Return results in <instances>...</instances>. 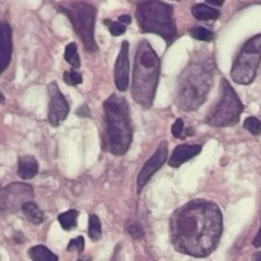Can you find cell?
Returning a JSON list of instances; mask_svg holds the SVG:
<instances>
[{
  "label": "cell",
  "instance_id": "obj_29",
  "mask_svg": "<svg viewBox=\"0 0 261 261\" xmlns=\"http://www.w3.org/2000/svg\"><path fill=\"white\" fill-rule=\"evenodd\" d=\"M252 245H254L255 247H261V226L259 232H257V234L255 236L254 241H252Z\"/></svg>",
  "mask_w": 261,
  "mask_h": 261
},
{
  "label": "cell",
  "instance_id": "obj_10",
  "mask_svg": "<svg viewBox=\"0 0 261 261\" xmlns=\"http://www.w3.org/2000/svg\"><path fill=\"white\" fill-rule=\"evenodd\" d=\"M168 149H167V143L162 142L157 147L155 152L153 153L152 157L145 162V165L143 166V168L140 170L139 175H138V193L143 190L145 185L148 184V181L152 178V176L160 170L163 166V163L167 160Z\"/></svg>",
  "mask_w": 261,
  "mask_h": 261
},
{
  "label": "cell",
  "instance_id": "obj_18",
  "mask_svg": "<svg viewBox=\"0 0 261 261\" xmlns=\"http://www.w3.org/2000/svg\"><path fill=\"white\" fill-rule=\"evenodd\" d=\"M79 212L75 209H70V211L65 212V213L59 214L58 221L61 224L64 231H71L76 227V219H78Z\"/></svg>",
  "mask_w": 261,
  "mask_h": 261
},
{
  "label": "cell",
  "instance_id": "obj_5",
  "mask_svg": "<svg viewBox=\"0 0 261 261\" xmlns=\"http://www.w3.org/2000/svg\"><path fill=\"white\" fill-rule=\"evenodd\" d=\"M135 14L142 32L161 36L167 43L173 42L177 37V28L171 5L161 0H147L138 5Z\"/></svg>",
  "mask_w": 261,
  "mask_h": 261
},
{
  "label": "cell",
  "instance_id": "obj_11",
  "mask_svg": "<svg viewBox=\"0 0 261 261\" xmlns=\"http://www.w3.org/2000/svg\"><path fill=\"white\" fill-rule=\"evenodd\" d=\"M114 78L116 88L125 92L129 87V42L122 41L121 48L115 63Z\"/></svg>",
  "mask_w": 261,
  "mask_h": 261
},
{
  "label": "cell",
  "instance_id": "obj_20",
  "mask_svg": "<svg viewBox=\"0 0 261 261\" xmlns=\"http://www.w3.org/2000/svg\"><path fill=\"white\" fill-rule=\"evenodd\" d=\"M88 234L91 237L92 241H98L102 237V226L101 221L96 214H91L89 216V223H88Z\"/></svg>",
  "mask_w": 261,
  "mask_h": 261
},
{
  "label": "cell",
  "instance_id": "obj_19",
  "mask_svg": "<svg viewBox=\"0 0 261 261\" xmlns=\"http://www.w3.org/2000/svg\"><path fill=\"white\" fill-rule=\"evenodd\" d=\"M64 58H65L66 63H69L71 66H73V69H78L79 66H81V59H79L76 43L71 42V43H68V45H66Z\"/></svg>",
  "mask_w": 261,
  "mask_h": 261
},
{
  "label": "cell",
  "instance_id": "obj_22",
  "mask_svg": "<svg viewBox=\"0 0 261 261\" xmlns=\"http://www.w3.org/2000/svg\"><path fill=\"white\" fill-rule=\"evenodd\" d=\"M103 23L107 25V28H109L110 33H111L112 36H121L124 35L125 31H126V24L121 23L120 20L114 22V20L111 19H105Z\"/></svg>",
  "mask_w": 261,
  "mask_h": 261
},
{
  "label": "cell",
  "instance_id": "obj_24",
  "mask_svg": "<svg viewBox=\"0 0 261 261\" xmlns=\"http://www.w3.org/2000/svg\"><path fill=\"white\" fill-rule=\"evenodd\" d=\"M126 231L134 240H142L144 237V229L138 222L130 221L126 224Z\"/></svg>",
  "mask_w": 261,
  "mask_h": 261
},
{
  "label": "cell",
  "instance_id": "obj_21",
  "mask_svg": "<svg viewBox=\"0 0 261 261\" xmlns=\"http://www.w3.org/2000/svg\"><path fill=\"white\" fill-rule=\"evenodd\" d=\"M191 37H194L195 40L204 41V42H211L214 38L213 31L208 30L205 27H194L190 30Z\"/></svg>",
  "mask_w": 261,
  "mask_h": 261
},
{
  "label": "cell",
  "instance_id": "obj_33",
  "mask_svg": "<svg viewBox=\"0 0 261 261\" xmlns=\"http://www.w3.org/2000/svg\"><path fill=\"white\" fill-rule=\"evenodd\" d=\"M5 101V98H4V94L2 93V92H0V103H3V102Z\"/></svg>",
  "mask_w": 261,
  "mask_h": 261
},
{
  "label": "cell",
  "instance_id": "obj_27",
  "mask_svg": "<svg viewBox=\"0 0 261 261\" xmlns=\"http://www.w3.org/2000/svg\"><path fill=\"white\" fill-rule=\"evenodd\" d=\"M68 251H76V252H82L84 250V239L82 236L75 237V239L71 240L69 242L68 247H66Z\"/></svg>",
  "mask_w": 261,
  "mask_h": 261
},
{
  "label": "cell",
  "instance_id": "obj_6",
  "mask_svg": "<svg viewBox=\"0 0 261 261\" xmlns=\"http://www.w3.org/2000/svg\"><path fill=\"white\" fill-rule=\"evenodd\" d=\"M244 105L226 78L221 81V98L208 112L206 124L214 127H227L239 124Z\"/></svg>",
  "mask_w": 261,
  "mask_h": 261
},
{
  "label": "cell",
  "instance_id": "obj_3",
  "mask_svg": "<svg viewBox=\"0 0 261 261\" xmlns=\"http://www.w3.org/2000/svg\"><path fill=\"white\" fill-rule=\"evenodd\" d=\"M103 109V148L115 155H124L133 142V126L127 101L114 93L105 101Z\"/></svg>",
  "mask_w": 261,
  "mask_h": 261
},
{
  "label": "cell",
  "instance_id": "obj_9",
  "mask_svg": "<svg viewBox=\"0 0 261 261\" xmlns=\"http://www.w3.org/2000/svg\"><path fill=\"white\" fill-rule=\"evenodd\" d=\"M48 93V115L47 120L53 126H59L61 122L65 121L68 116L70 107H69L68 101L59 89L56 82H51L47 86Z\"/></svg>",
  "mask_w": 261,
  "mask_h": 261
},
{
  "label": "cell",
  "instance_id": "obj_31",
  "mask_svg": "<svg viewBox=\"0 0 261 261\" xmlns=\"http://www.w3.org/2000/svg\"><path fill=\"white\" fill-rule=\"evenodd\" d=\"M208 4L211 5H214V7H221V5H223L224 0H205Z\"/></svg>",
  "mask_w": 261,
  "mask_h": 261
},
{
  "label": "cell",
  "instance_id": "obj_26",
  "mask_svg": "<svg viewBox=\"0 0 261 261\" xmlns=\"http://www.w3.org/2000/svg\"><path fill=\"white\" fill-rule=\"evenodd\" d=\"M171 132H172V135L175 138H182L185 137V124H184V120L182 119H177L175 122H173L172 125V129H171Z\"/></svg>",
  "mask_w": 261,
  "mask_h": 261
},
{
  "label": "cell",
  "instance_id": "obj_17",
  "mask_svg": "<svg viewBox=\"0 0 261 261\" xmlns=\"http://www.w3.org/2000/svg\"><path fill=\"white\" fill-rule=\"evenodd\" d=\"M28 256L33 261H58V255L54 254L53 251L47 249V247L38 245V246H33L32 249L28 251Z\"/></svg>",
  "mask_w": 261,
  "mask_h": 261
},
{
  "label": "cell",
  "instance_id": "obj_14",
  "mask_svg": "<svg viewBox=\"0 0 261 261\" xmlns=\"http://www.w3.org/2000/svg\"><path fill=\"white\" fill-rule=\"evenodd\" d=\"M18 176L22 180H31L38 173V162L32 155H23L18 160Z\"/></svg>",
  "mask_w": 261,
  "mask_h": 261
},
{
  "label": "cell",
  "instance_id": "obj_12",
  "mask_svg": "<svg viewBox=\"0 0 261 261\" xmlns=\"http://www.w3.org/2000/svg\"><path fill=\"white\" fill-rule=\"evenodd\" d=\"M12 51V28L8 23H0V73L9 65Z\"/></svg>",
  "mask_w": 261,
  "mask_h": 261
},
{
  "label": "cell",
  "instance_id": "obj_30",
  "mask_svg": "<svg viewBox=\"0 0 261 261\" xmlns=\"http://www.w3.org/2000/svg\"><path fill=\"white\" fill-rule=\"evenodd\" d=\"M119 20L121 23H124V24H130V23H132V17H130V15H127V14H124V15H120L119 17Z\"/></svg>",
  "mask_w": 261,
  "mask_h": 261
},
{
  "label": "cell",
  "instance_id": "obj_8",
  "mask_svg": "<svg viewBox=\"0 0 261 261\" xmlns=\"http://www.w3.org/2000/svg\"><path fill=\"white\" fill-rule=\"evenodd\" d=\"M261 61V35L247 40L239 55L234 59L231 69L233 82L242 86L251 84L256 78V71Z\"/></svg>",
  "mask_w": 261,
  "mask_h": 261
},
{
  "label": "cell",
  "instance_id": "obj_13",
  "mask_svg": "<svg viewBox=\"0 0 261 261\" xmlns=\"http://www.w3.org/2000/svg\"><path fill=\"white\" fill-rule=\"evenodd\" d=\"M201 145L199 144H181L177 145L173 150L172 155L168 160V165L173 168L180 167L181 165L188 162L191 158L196 157L201 152Z\"/></svg>",
  "mask_w": 261,
  "mask_h": 261
},
{
  "label": "cell",
  "instance_id": "obj_16",
  "mask_svg": "<svg viewBox=\"0 0 261 261\" xmlns=\"http://www.w3.org/2000/svg\"><path fill=\"white\" fill-rule=\"evenodd\" d=\"M22 212L24 213L25 218L33 224H41L43 222V213L38 205L33 201H24L22 204Z\"/></svg>",
  "mask_w": 261,
  "mask_h": 261
},
{
  "label": "cell",
  "instance_id": "obj_2",
  "mask_svg": "<svg viewBox=\"0 0 261 261\" xmlns=\"http://www.w3.org/2000/svg\"><path fill=\"white\" fill-rule=\"evenodd\" d=\"M213 63L209 56H195L177 79L176 103L184 111H195L205 102L213 86Z\"/></svg>",
  "mask_w": 261,
  "mask_h": 261
},
{
  "label": "cell",
  "instance_id": "obj_23",
  "mask_svg": "<svg viewBox=\"0 0 261 261\" xmlns=\"http://www.w3.org/2000/svg\"><path fill=\"white\" fill-rule=\"evenodd\" d=\"M244 127L247 132L251 133L252 135H260L261 134V121L257 117L250 116L245 120Z\"/></svg>",
  "mask_w": 261,
  "mask_h": 261
},
{
  "label": "cell",
  "instance_id": "obj_15",
  "mask_svg": "<svg viewBox=\"0 0 261 261\" xmlns=\"http://www.w3.org/2000/svg\"><path fill=\"white\" fill-rule=\"evenodd\" d=\"M191 13L199 20H214L221 17V12L206 4H195L191 8Z\"/></svg>",
  "mask_w": 261,
  "mask_h": 261
},
{
  "label": "cell",
  "instance_id": "obj_7",
  "mask_svg": "<svg viewBox=\"0 0 261 261\" xmlns=\"http://www.w3.org/2000/svg\"><path fill=\"white\" fill-rule=\"evenodd\" d=\"M60 13L68 17L81 37L84 47L88 51H97V43L94 40V23H96L97 10L93 5L84 2H75L69 7H58Z\"/></svg>",
  "mask_w": 261,
  "mask_h": 261
},
{
  "label": "cell",
  "instance_id": "obj_25",
  "mask_svg": "<svg viewBox=\"0 0 261 261\" xmlns=\"http://www.w3.org/2000/svg\"><path fill=\"white\" fill-rule=\"evenodd\" d=\"M64 82L68 86H79L83 82V78H82V74H79L78 71L70 70L64 73Z\"/></svg>",
  "mask_w": 261,
  "mask_h": 261
},
{
  "label": "cell",
  "instance_id": "obj_1",
  "mask_svg": "<svg viewBox=\"0 0 261 261\" xmlns=\"http://www.w3.org/2000/svg\"><path fill=\"white\" fill-rule=\"evenodd\" d=\"M223 232V216L213 201L195 199L178 208L170 219V236L178 252L206 257L217 249Z\"/></svg>",
  "mask_w": 261,
  "mask_h": 261
},
{
  "label": "cell",
  "instance_id": "obj_28",
  "mask_svg": "<svg viewBox=\"0 0 261 261\" xmlns=\"http://www.w3.org/2000/svg\"><path fill=\"white\" fill-rule=\"evenodd\" d=\"M76 115L81 117H89L91 116V112H89V110L87 109V105H83L81 109L76 110Z\"/></svg>",
  "mask_w": 261,
  "mask_h": 261
},
{
  "label": "cell",
  "instance_id": "obj_32",
  "mask_svg": "<svg viewBox=\"0 0 261 261\" xmlns=\"http://www.w3.org/2000/svg\"><path fill=\"white\" fill-rule=\"evenodd\" d=\"M254 259L255 260H261V251L260 252H256V254L254 255Z\"/></svg>",
  "mask_w": 261,
  "mask_h": 261
},
{
  "label": "cell",
  "instance_id": "obj_4",
  "mask_svg": "<svg viewBox=\"0 0 261 261\" xmlns=\"http://www.w3.org/2000/svg\"><path fill=\"white\" fill-rule=\"evenodd\" d=\"M161 75V59L147 40L138 43L133 70L132 96L138 105L149 109L154 101Z\"/></svg>",
  "mask_w": 261,
  "mask_h": 261
}]
</instances>
